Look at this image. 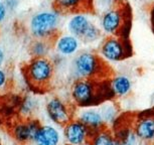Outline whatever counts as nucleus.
<instances>
[{
	"label": "nucleus",
	"instance_id": "nucleus-5",
	"mask_svg": "<svg viewBox=\"0 0 154 145\" xmlns=\"http://www.w3.org/2000/svg\"><path fill=\"white\" fill-rule=\"evenodd\" d=\"M54 74V65L45 57H34L27 66V78L33 86L45 87Z\"/></svg>",
	"mask_w": 154,
	"mask_h": 145
},
{
	"label": "nucleus",
	"instance_id": "nucleus-4",
	"mask_svg": "<svg viewBox=\"0 0 154 145\" xmlns=\"http://www.w3.org/2000/svg\"><path fill=\"white\" fill-rule=\"evenodd\" d=\"M132 54L129 39L118 35L107 36L100 46V56L108 62H120Z\"/></svg>",
	"mask_w": 154,
	"mask_h": 145
},
{
	"label": "nucleus",
	"instance_id": "nucleus-11",
	"mask_svg": "<svg viewBox=\"0 0 154 145\" xmlns=\"http://www.w3.org/2000/svg\"><path fill=\"white\" fill-rule=\"evenodd\" d=\"M93 6V0H54V7L60 12L86 13Z\"/></svg>",
	"mask_w": 154,
	"mask_h": 145
},
{
	"label": "nucleus",
	"instance_id": "nucleus-3",
	"mask_svg": "<svg viewBox=\"0 0 154 145\" xmlns=\"http://www.w3.org/2000/svg\"><path fill=\"white\" fill-rule=\"evenodd\" d=\"M127 23H131V12L127 5L109 8L101 16V29L107 35H119Z\"/></svg>",
	"mask_w": 154,
	"mask_h": 145
},
{
	"label": "nucleus",
	"instance_id": "nucleus-20",
	"mask_svg": "<svg viewBox=\"0 0 154 145\" xmlns=\"http://www.w3.org/2000/svg\"><path fill=\"white\" fill-rule=\"evenodd\" d=\"M5 83V75L2 71H0V87H2Z\"/></svg>",
	"mask_w": 154,
	"mask_h": 145
},
{
	"label": "nucleus",
	"instance_id": "nucleus-9",
	"mask_svg": "<svg viewBox=\"0 0 154 145\" xmlns=\"http://www.w3.org/2000/svg\"><path fill=\"white\" fill-rule=\"evenodd\" d=\"M46 112L53 122L59 125H66L72 119L69 107L59 98H53L46 105Z\"/></svg>",
	"mask_w": 154,
	"mask_h": 145
},
{
	"label": "nucleus",
	"instance_id": "nucleus-16",
	"mask_svg": "<svg viewBox=\"0 0 154 145\" xmlns=\"http://www.w3.org/2000/svg\"><path fill=\"white\" fill-rule=\"evenodd\" d=\"M118 141L109 130L103 129L96 132L91 139V145H117Z\"/></svg>",
	"mask_w": 154,
	"mask_h": 145
},
{
	"label": "nucleus",
	"instance_id": "nucleus-19",
	"mask_svg": "<svg viewBox=\"0 0 154 145\" xmlns=\"http://www.w3.org/2000/svg\"><path fill=\"white\" fill-rule=\"evenodd\" d=\"M5 14H6V10H5V6L1 1H0V21L4 19Z\"/></svg>",
	"mask_w": 154,
	"mask_h": 145
},
{
	"label": "nucleus",
	"instance_id": "nucleus-1",
	"mask_svg": "<svg viewBox=\"0 0 154 145\" xmlns=\"http://www.w3.org/2000/svg\"><path fill=\"white\" fill-rule=\"evenodd\" d=\"M105 62L101 56L91 51H84L75 59L74 68L80 79H95L103 78Z\"/></svg>",
	"mask_w": 154,
	"mask_h": 145
},
{
	"label": "nucleus",
	"instance_id": "nucleus-18",
	"mask_svg": "<svg viewBox=\"0 0 154 145\" xmlns=\"http://www.w3.org/2000/svg\"><path fill=\"white\" fill-rule=\"evenodd\" d=\"M31 51H32L33 56H35V57H45V54L48 53V45L42 40H37L33 43Z\"/></svg>",
	"mask_w": 154,
	"mask_h": 145
},
{
	"label": "nucleus",
	"instance_id": "nucleus-13",
	"mask_svg": "<svg viewBox=\"0 0 154 145\" xmlns=\"http://www.w3.org/2000/svg\"><path fill=\"white\" fill-rule=\"evenodd\" d=\"M39 123L37 121H29L24 124H19L14 128V136L19 141L34 140L35 136L40 128Z\"/></svg>",
	"mask_w": 154,
	"mask_h": 145
},
{
	"label": "nucleus",
	"instance_id": "nucleus-12",
	"mask_svg": "<svg viewBox=\"0 0 154 145\" xmlns=\"http://www.w3.org/2000/svg\"><path fill=\"white\" fill-rule=\"evenodd\" d=\"M80 48V39L72 34L60 36L57 40V50L62 56H72Z\"/></svg>",
	"mask_w": 154,
	"mask_h": 145
},
{
	"label": "nucleus",
	"instance_id": "nucleus-8",
	"mask_svg": "<svg viewBox=\"0 0 154 145\" xmlns=\"http://www.w3.org/2000/svg\"><path fill=\"white\" fill-rule=\"evenodd\" d=\"M136 137L145 142L154 141V113H142L136 118L134 124Z\"/></svg>",
	"mask_w": 154,
	"mask_h": 145
},
{
	"label": "nucleus",
	"instance_id": "nucleus-21",
	"mask_svg": "<svg viewBox=\"0 0 154 145\" xmlns=\"http://www.w3.org/2000/svg\"><path fill=\"white\" fill-rule=\"evenodd\" d=\"M150 20H151V24H152V27L154 29V5L153 7L151 8V11H150Z\"/></svg>",
	"mask_w": 154,
	"mask_h": 145
},
{
	"label": "nucleus",
	"instance_id": "nucleus-2",
	"mask_svg": "<svg viewBox=\"0 0 154 145\" xmlns=\"http://www.w3.org/2000/svg\"><path fill=\"white\" fill-rule=\"evenodd\" d=\"M68 29L72 35L84 40L85 42H94L100 39L102 29L98 27L85 13H75L69 19Z\"/></svg>",
	"mask_w": 154,
	"mask_h": 145
},
{
	"label": "nucleus",
	"instance_id": "nucleus-15",
	"mask_svg": "<svg viewBox=\"0 0 154 145\" xmlns=\"http://www.w3.org/2000/svg\"><path fill=\"white\" fill-rule=\"evenodd\" d=\"M110 87L114 97H125L129 95L132 90V82L130 78L123 75H119L110 80Z\"/></svg>",
	"mask_w": 154,
	"mask_h": 145
},
{
	"label": "nucleus",
	"instance_id": "nucleus-14",
	"mask_svg": "<svg viewBox=\"0 0 154 145\" xmlns=\"http://www.w3.org/2000/svg\"><path fill=\"white\" fill-rule=\"evenodd\" d=\"M60 133L53 126H42L34 138L36 145H59Z\"/></svg>",
	"mask_w": 154,
	"mask_h": 145
},
{
	"label": "nucleus",
	"instance_id": "nucleus-7",
	"mask_svg": "<svg viewBox=\"0 0 154 145\" xmlns=\"http://www.w3.org/2000/svg\"><path fill=\"white\" fill-rule=\"evenodd\" d=\"M63 134L69 145H84L91 142L95 133H93L79 120H75L69 121L68 124H66Z\"/></svg>",
	"mask_w": 154,
	"mask_h": 145
},
{
	"label": "nucleus",
	"instance_id": "nucleus-6",
	"mask_svg": "<svg viewBox=\"0 0 154 145\" xmlns=\"http://www.w3.org/2000/svg\"><path fill=\"white\" fill-rule=\"evenodd\" d=\"M60 17L56 12L43 11L35 14L30 21L31 32L35 37L45 39L56 32Z\"/></svg>",
	"mask_w": 154,
	"mask_h": 145
},
{
	"label": "nucleus",
	"instance_id": "nucleus-10",
	"mask_svg": "<svg viewBox=\"0 0 154 145\" xmlns=\"http://www.w3.org/2000/svg\"><path fill=\"white\" fill-rule=\"evenodd\" d=\"M78 120L88 127L93 133L105 129L107 125L100 109H94L91 107L84 108L78 114Z\"/></svg>",
	"mask_w": 154,
	"mask_h": 145
},
{
	"label": "nucleus",
	"instance_id": "nucleus-17",
	"mask_svg": "<svg viewBox=\"0 0 154 145\" xmlns=\"http://www.w3.org/2000/svg\"><path fill=\"white\" fill-rule=\"evenodd\" d=\"M100 111L102 113V116H103L106 124H112L115 122L116 118H117V115H118V111L114 104L110 102V100L102 103Z\"/></svg>",
	"mask_w": 154,
	"mask_h": 145
},
{
	"label": "nucleus",
	"instance_id": "nucleus-22",
	"mask_svg": "<svg viewBox=\"0 0 154 145\" xmlns=\"http://www.w3.org/2000/svg\"><path fill=\"white\" fill-rule=\"evenodd\" d=\"M3 57H4L3 53H2V51L0 50V65L2 63V62H3Z\"/></svg>",
	"mask_w": 154,
	"mask_h": 145
}]
</instances>
